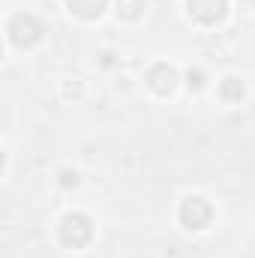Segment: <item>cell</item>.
<instances>
[{
  "label": "cell",
  "instance_id": "cell-3",
  "mask_svg": "<svg viewBox=\"0 0 255 258\" xmlns=\"http://www.w3.org/2000/svg\"><path fill=\"white\" fill-rule=\"evenodd\" d=\"M210 204L204 201V198H186L183 201V207H180V219H183V225H189V228H204L207 222H210Z\"/></svg>",
  "mask_w": 255,
  "mask_h": 258
},
{
  "label": "cell",
  "instance_id": "cell-7",
  "mask_svg": "<svg viewBox=\"0 0 255 258\" xmlns=\"http://www.w3.org/2000/svg\"><path fill=\"white\" fill-rule=\"evenodd\" d=\"M141 9H144V0H117V15L123 18H138Z\"/></svg>",
  "mask_w": 255,
  "mask_h": 258
},
{
  "label": "cell",
  "instance_id": "cell-4",
  "mask_svg": "<svg viewBox=\"0 0 255 258\" xmlns=\"http://www.w3.org/2000/svg\"><path fill=\"white\" fill-rule=\"evenodd\" d=\"M189 15L201 24H216L225 15V0H186Z\"/></svg>",
  "mask_w": 255,
  "mask_h": 258
},
{
  "label": "cell",
  "instance_id": "cell-2",
  "mask_svg": "<svg viewBox=\"0 0 255 258\" xmlns=\"http://www.w3.org/2000/svg\"><path fill=\"white\" fill-rule=\"evenodd\" d=\"M39 36H42V24L33 15H15L9 21V39L15 45H33L39 42Z\"/></svg>",
  "mask_w": 255,
  "mask_h": 258
},
{
  "label": "cell",
  "instance_id": "cell-8",
  "mask_svg": "<svg viewBox=\"0 0 255 258\" xmlns=\"http://www.w3.org/2000/svg\"><path fill=\"white\" fill-rule=\"evenodd\" d=\"M222 96H225V99H240V96H243V84H240L237 78H225V81H222Z\"/></svg>",
  "mask_w": 255,
  "mask_h": 258
},
{
  "label": "cell",
  "instance_id": "cell-6",
  "mask_svg": "<svg viewBox=\"0 0 255 258\" xmlns=\"http://www.w3.org/2000/svg\"><path fill=\"white\" fill-rule=\"evenodd\" d=\"M66 6L78 18H99V12L105 9V0H66Z\"/></svg>",
  "mask_w": 255,
  "mask_h": 258
},
{
  "label": "cell",
  "instance_id": "cell-1",
  "mask_svg": "<svg viewBox=\"0 0 255 258\" xmlns=\"http://www.w3.org/2000/svg\"><path fill=\"white\" fill-rule=\"evenodd\" d=\"M60 237H63L66 246H84L93 237V225H90L87 216L69 213V216H63V222H60Z\"/></svg>",
  "mask_w": 255,
  "mask_h": 258
},
{
  "label": "cell",
  "instance_id": "cell-9",
  "mask_svg": "<svg viewBox=\"0 0 255 258\" xmlns=\"http://www.w3.org/2000/svg\"><path fill=\"white\" fill-rule=\"evenodd\" d=\"M189 84L192 87H201V84H204V81H201V72H195V75L189 72Z\"/></svg>",
  "mask_w": 255,
  "mask_h": 258
},
{
  "label": "cell",
  "instance_id": "cell-5",
  "mask_svg": "<svg viewBox=\"0 0 255 258\" xmlns=\"http://www.w3.org/2000/svg\"><path fill=\"white\" fill-rule=\"evenodd\" d=\"M147 81H150V87H153L156 93H171V87H174L177 75H174V69H171V66L156 63L150 72H147Z\"/></svg>",
  "mask_w": 255,
  "mask_h": 258
}]
</instances>
